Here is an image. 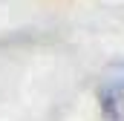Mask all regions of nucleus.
Returning <instances> with one entry per match:
<instances>
[{
	"instance_id": "nucleus-1",
	"label": "nucleus",
	"mask_w": 124,
	"mask_h": 121,
	"mask_svg": "<svg viewBox=\"0 0 124 121\" xmlns=\"http://www.w3.org/2000/svg\"><path fill=\"white\" fill-rule=\"evenodd\" d=\"M98 104H101V118L104 121H124V69L107 75L101 81Z\"/></svg>"
}]
</instances>
